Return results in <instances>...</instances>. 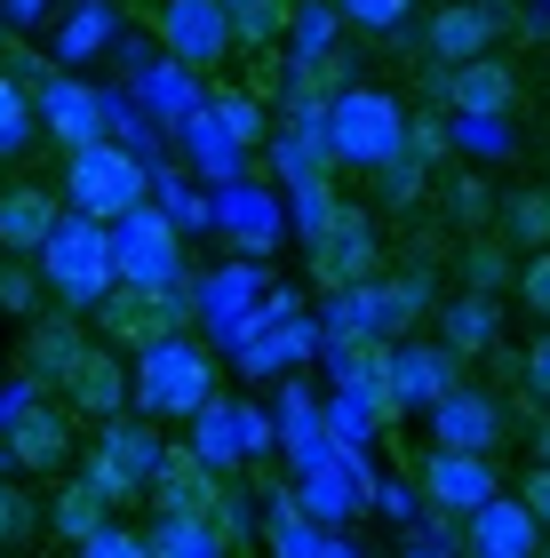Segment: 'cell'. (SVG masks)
Listing matches in <instances>:
<instances>
[{"label": "cell", "instance_id": "5bb4252c", "mask_svg": "<svg viewBox=\"0 0 550 558\" xmlns=\"http://www.w3.org/2000/svg\"><path fill=\"white\" fill-rule=\"evenodd\" d=\"M542 550V526L527 519L518 495H494L487 511L463 519V558H535Z\"/></svg>", "mask_w": 550, "mask_h": 558}, {"label": "cell", "instance_id": "2e32d148", "mask_svg": "<svg viewBox=\"0 0 550 558\" xmlns=\"http://www.w3.org/2000/svg\"><path fill=\"white\" fill-rule=\"evenodd\" d=\"M40 120H48V136H57L64 160H72V151H96V144H105V105H96V88H81V81L40 88Z\"/></svg>", "mask_w": 550, "mask_h": 558}, {"label": "cell", "instance_id": "4316f807", "mask_svg": "<svg viewBox=\"0 0 550 558\" xmlns=\"http://www.w3.org/2000/svg\"><path fill=\"white\" fill-rule=\"evenodd\" d=\"M0 312H16V319L40 312V271L24 256H0Z\"/></svg>", "mask_w": 550, "mask_h": 558}, {"label": "cell", "instance_id": "3957f363", "mask_svg": "<svg viewBox=\"0 0 550 558\" xmlns=\"http://www.w3.org/2000/svg\"><path fill=\"white\" fill-rule=\"evenodd\" d=\"M328 160L335 168H399L407 160V112L383 88H343L328 105Z\"/></svg>", "mask_w": 550, "mask_h": 558}, {"label": "cell", "instance_id": "30bf717a", "mask_svg": "<svg viewBox=\"0 0 550 558\" xmlns=\"http://www.w3.org/2000/svg\"><path fill=\"white\" fill-rule=\"evenodd\" d=\"M152 502H160V519H223V478L192 447H168L152 471Z\"/></svg>", "mask_w": 550, "mask_h": 558}, {"label": "cell", "instance_id": "484cf974", "mask_svg": "<svg viewBox=\"0 0 550 558\" xmlns=\"http://www.w3.org/2000/svg\"><path fill=\"white\" fill-rule=\"evenodd\" d=\"M503 240L527 247V256H542V247H550V184H527V192L503 199Z\"/></svg>", "mask_w": 550, "mask_h": 558}, {"label": "cell", "instance_id": "9c48e42d", "mask_svg": "<svg viewBox=\"0 0 550 558\" xmlns=\"http://www.w3.org/2000/svg\"><path fill=\"white\" fill-rule=\"evenodd\" d=\"M494 9H479V0H439L431 16H423V48L447 64V72H463V64H479V57H494Z\"/></svg>", "mask_w": 550, "mask_h": 558}, {"label": "cell", "instance_id": "4fadbf2b", "mask_svg": "<svg viewBox=\"0 0 550 558\" xmlns=\"http://www.w3.org/2000/svg\"><path fill=\"white\" fill-rule=\"evenodd\" d=\"M129 408V367H120L112 343H88L81 367L64 375V415H88V423H120Z\"/></svg>", "mask_w": 550, "mask_h": 558}, {"label": "cell", "instance_id": "cb8c5ba5", "mask_svg": "<svg viewBox=\"0 0 550 558\" xmlns=\"http://www.w3.org/2000/svg\"><path fill=\"white\" fill-rule=\"evenodd\" d=\"M48 526H57L64 543H81V550H88V543L112 526V502L96 495L88 478H72V487H57V502H48Z\"/></svg>", "mask_w": 550, "mask_h": 558}, {"label": "cell", "instance_id": "ffe728a7", "mask_svg": "<svg viewBox=\"0 0 550 558\" xmlns=\"http://www.w3.org/2000/svg\"><path fill=\"white\" fill-rule=\"evenodd\" d=\"M447 105L470 112V120H494V112H511V105H518V72H511L503 57H479V64L447 72Z\"/></svg>", "mask_w": 550, "mask_h": 558}, {"label": "cell", "instance_id": "5b68a950", "mask_svg": "<svg viewBox=\"0 0 550 558\" xmlns=\"http://www.w3.org/2000/svg\"><path fill=\"white\" fill-rule=\"evenodd\" d=\"M160 430L144 423V415H120V423H96V447H88V487L112 502H136V495H152V471H160Z\"/></svg>", "mask_w": 550, "mask_h": 558}, {"label": "cell", "instance_id": "d6a6232c", "mask_svg": "<svg viewBox=\"0 0 550 558\" xmlns=\"http://www.w3.org/2000/svg\"><path fill=\"white\" fill-rule=\"evenodd\" d=\"M105 33H112V16H105V9H81V16H72V33H64L57 48H64V57H88Z\"/></svg>", "mask_w": 550, "mask_h": 558}, {"label": "cell", "instance_id": "d6986e66", "mask_svg": "<svg viewBox=\"0 0 550 558\" xmlns=\"http://www.w3.org/2000/svg\"><path fill=\"white\" fill-rule=\"evenodd\" d=\"M81 351H88V336H81V319H72V312L40 319L33 336H24V384H57L64 391V375L81 367Z\"/></svg>", "mask_w": 550, "mask_h": 558}, {"label": "cell", "instance_id": "603a6c76", "mask_svg": "<svg viewBox=\"0 0 550 558\" xmlns=\"http://www.w3.org/2000/svg\"><path fill=\"white\" fill-rule=\"evenodd\" d=\"M439 336L455 360H479V351H494V336H503V312H494V295H455L439 319Z\"/></svg>", "mask_w": 550, "mask_h": 558}, {"label": "cell", "instance_id": "1f68e13d", "mask_svg": "<svg viewBox=\"0 0 550 558\" xmlns=\"http://www.w3.org/2000/svg\"><path fill=\"white\" fill-rule=\"evenodd\" d=\"M518 295H527V312L550 327V247H542V256H527V264H518Z\"/></svg>", "mask_w": 550, "mask_h": 558}, {"label": "cell", "instance_id": "8fae6325", "mask_svg": "<svg viewBox=\"0 0 550 558\" xmlns=\"http://www.w3.org/2000/svg\"><path fill=\"white\" fill-rule=\"evenodd\" d=\"M423 495H431L447 519H470V511H487L503 487H494L487 454H447V447H431V454H423Z\"/></svg>", "mask_w": 550, "mask_h": 558}, {"label": "cell", "instance_id": "4dcf8cb0", "mask_svg": "<svg viewBox=\"0 0 550 558\" xmlns=\"http://www.w3.org/2000/svg\"><path fill=\"white\" fill-rule=\"evenodd\" d=\"M208 112L223 120V136H232V144H256V136H264V112H256V96H216Z\"/></svg>", "mask_w": 550, "mask_h": 558}, {"label": "cell", "instance_id": "ab89813d", "mask_svg": "<svg viewBox=\"0 0 550 558\" xmlns=\"http://www.w3.org/2000/svg\"><path fill=\"white\" fill-rule=\"evenodd\" d=\"M9 9H16V16H33V9H40V0H9Z\"/></svg>", "mask_w": 550, "mask_h": 558}, {"label": "cell", "instance_id": "e575fe53", "mask_svg": "<svg viewBox=\"0 0 550 558\" xmlns=\"http://www.w3.org/2000/svg\"><path fill=\"white\" fill-rule=\"evenodd\" d=\"M24 526H33V502H24L9 478H0V543H24Z\"/></svg>", "mask_w": 550, "mask_h": 558}, {"label": "cell", "instance_id": "74e56055", "mask_svg": "<svg viewBox=\"0 0 550 558\" xmlns=\"http://www.w3.org/2000/svg\"><path fill=\"white\" fill-rule=\"evenodd\" d=\"M455 208H463V223H479L487 216V192L479 184H455Z\"/></svg>", "mask_w": 550, "mask_h": 558}, {"label": "cell", "instance_id": "f35d334b", "mask_svg": "<svg viewBox=\"0 0 550 558\" xmlns=\"http://www.w3.org/2000/svg\"><path fill=\"white\" fill-rule=\"evenodd\" d=\"M535 463H550V415L535 423Z\"/></svg>", "mask_w": 550, "mask_h": 558}, {"label": "cell", "instance_id": "f546056e", "mask_svg": "<svg viewBox=\"0 0 550 558\" xmlns=\"http://www.w3.org/2000/svg\"><path fill=\"white\" fill-rule=\"evenodd\" d=\"M343 16L359 24V33H399V24L415 16V0H335Z\"/></svg>", "mask_w": 550, "mask_h": 558}, {"label": "cell", "instance_id": "ac0fdd59", "mask_svg": "<svg viewBox=\"0 0 550 558\" xmlns=\"http://www.w3.org/2000/svg\"><path fill=\"white\" fill-rule=\"evenodd\" d=\"M9 463L16 471H64L72 463V415L64 408H24L9 423Z\"/></svg>", "mask_w": 550, "mask_h": 558}, {"label": "cell", "instance_id": "83f0119b", "mask_svg": "<svg viewBox=\"0 0 550 558\" xmlns=\"http://www.w3.org/2000/svg\"><path fill=\"white\" fill-rule=\"evenodd\" d=\"M223 16H232V40H271L288 0H223Z\"/></svg>", "mask_w": 550, "mask_h": 558}, {"label": "cell", "instance_id": "7c38bea8", "mask_svg": "<svg viewBox=\"0 0 550 558\" xmlns=\"http://www.w3.org/2000/svg\"><path fill=\"white\" fill-rule=\"evenodd\" d=\"M160 40L176 64H216L232 48V16L223 0H160Z\"/></svg>", "mask_w": 550, "mask_h": 558}, {"label": "cell", "instance_id": "836d02e7", "mask_svg": "<svg viewBox=\"0 0 550 558\" xmlns=\"http://www.w3.org/2000/svg\"><path fill=\"white\" fill-rule=\"evenodd\" d=\"M518 502H527V519L550 535V463H535L527 478H518Z\"/></svg>", "mask_w": 550, "mask_h": 558}, {"label": "cell", "instance_id": "d4e9b609", "mask_svg": "<svg viewBox=\"0 0 550 558\" xmlns=\"http://www.w3.org/2000/svg\"><path fill=\"white\" fill-rule=\"evenodd\" d=\"M152 558H223V519H160L144 535Z\"/></svg>", "mask_w": 550, "mask_h": 558}, {"label": "cell", "instance_id": "8992f818", "mask_svg": "<svg viewBox=\"0 0 550 558\" xmlns=\"http://www.w3.org/2000/svg\"><path fill=\"white\" fill-rule=\"evenodd\" d=\"M304 264H311V279L319 288H335V295H352V288H367L375 279V223L359 216V208H335L304 232Z\"/></svg>", "mask_w": 550, "mask_h": 558}, {"label": "cell", "instance_id": "52a82bcc", "mask_svg": "<svg viewBox=\"0 0 550 558\" xmlns=\"http://www.w3.org/2000/svg\"><path fill=\"white\" fill-rule=\"evenodd\" d=\"M112 271H120V288H184V240H176V223L152 216V208L120 216L112 223Z\"/></svg>", "mask_w": 550, "mask_h": 558}, {"label": "cell", "instance_id": "ba28073f", "mask_svg": "<svg viewBox=\"0 0 550 558\" xmlns=\"http://www.w3.org/2000/svg\"><path fill=\"white\" fill-rule=\"evenodd\" d=\"M168 336H184V288H112L105 295V343L112 351H152Z\"/></svg>", "mask_w": 550, "mask_h": 558}, {"label": "cell", "instance_id": "e0dca14e", "mask_svg": "<svg viewBox=\"0 0 550 558\" xmlns=\"http://www.w3.org/2000/svg\"><path fill=\"white\" fill-rule=\"evenodd\" d=\"M57 192L48 184H9L0 192V256H40L48 232H57Z\"/></svg>", "mask_w": 550, "mask_h": 558}, {"label": "cell", "instance_id": "44dd1931", "mask_svg": "<svg viewBox=\"0 0 550 558\" xmlns=\"http://www.w3.org/2000/svg\"><path fill=\"white\" fill-rule=\"evenodd\" d=\"M447 391H455V367H447V351H415V343L391 351V399H399V408H439Z\"/></svg>", "mask_w": 550, "mask_h": 558}, {"label": "cell", "instance_id": "8d00e7d4", "mask_svg": "<svg viewBox=\"0 0 550 558\" xmlns=\"http://www.w3.org/2000/svg\"><path fill=\"white\" fill-rule=\"evenodd\" d=\"M527 391H535L542 408H550V327H542V336L527 343Z\"/></svg>", "mask_w": 550, "mask_h": 558}, {"label": "cell", "instance_id": "7a4b0ae2", "mask_svg": "<svg viewBox=\"0 0 550 558\" xmlns=\"http://www.w3.org/2000/svg\"><path fill=\"white\" fill-rule=\"evenodd\" d=\"M129 399L144 415H168V423H192L199 408H216V360L199 351L192 336H168L136 360L129 375Z\"/></svg>", "mask_w": 550, "mask_h": 558}, {"label": "cell", "instance_id": "60d3db41", "mask_svg": "<svg viewBox=\"0 0 550 558\" xmlns=\"http://www.w3.org/2000/svg\"><path fill=\"white\" fill-rule=\"evenodd\" d=\"M542 543H550V535H542Z\"/></svg>", "mask_w": 550, "mask_h": 558}, {"label": "cell", "instance_id": "6da1fadb", "mask_svg": "<svg viewBox=\"0 0 550 558\" xmlns=\"http://www.w3.org/2000/svg\"><path fill=\"white\" fill-rule=\"evenodd\" d=\"M40 288L64 303V312H105V295L120 288L112 271V223H88V216H64L40 247Z\"/></svg>", "mask_w": 550, "mask_h": 558}, {"label": "cell", "instance_id": "d590c367", "mask_svg": "<svg viewBox=\"0 0 550 558\" xmlns=\"http://www.w3.org/2000/svg\"><path fill=\"white\" fill-rule=\"evenodd\" d=\"M81 558H152V550H144V535H129V526H105Z\"/></svg>", "mask_w": 550, "mask_h": 558}, {"label": "cell", "instance_id": "9a60e30c", "mask_svg": "<svg viewBox=\"0 0 550 558\" xmlns=\"http://www.w3.org/2000/svg\"><path fill=\"white\" fill-rule=\"evenodd\" d=\"M494 439H503V415H494L487 391H463L455 384L431 408V447H447V454H494Z\"/></svg>", "mask_w": 550, "mask_h": 558}, {"label": "cell", "instance_id": "7402d4cb", "mask_svg": "<svg viewBox=\"0 0 550 558\" xmlns=\"http://www.w3.org/2000/svg\"><path fill=\"white\" fill-rule=\"evenodd\" d=\"M192 423H199L192 454H199V463H208V471H223V463H232L240 447H256V439H264V423L247 415V408H223V399H216V408H199Z\"/></svg>", "mask_w": 550, "mask_h": 558}, {"label": "cell", "instance_id": "f1b7e54d", "mask_svg": "<svg viewBox=\"0 0 550 558\" xmlns=\"http://www.w3.org/2000/svg\"><path fill=\"white\" fill-rule=\"evenodd\" d=\"M24 144H33V96L0 72V151H24Z\"/></svg>", "mask_w": 550, "mask_h": 558}, {"label": "cell", "instance_id": "277c9868", "mask_svg": "<svg viewBox=\"0 0 550 558\" xmlns=\"http://www.w3.org/2000/svg\"><path fill=\"white\" fill-rule=\"evenodd\" d=\"M144 192H152V175H144V160H136V151H120L112 136L96 151H72V160H64V199H72V216H88V223L136 216Z\"/></svg>", "mask_w": 550, "mask_h": 558}]
</instances>
